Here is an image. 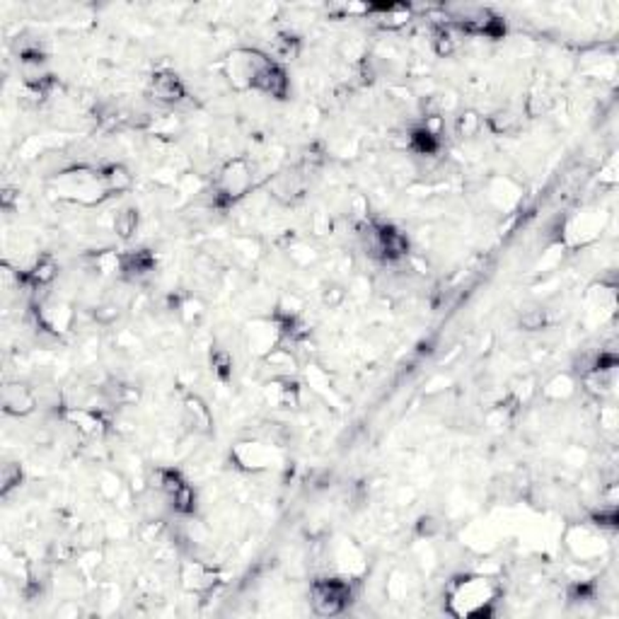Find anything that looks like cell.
<instances>
[{
  "label": "cell",
  "mask_w": 619,
  "mask_h": 619,
  "mask_svg": "<svg viewBox=\"0 0 619 619\" xmlns=\"http://www.w3.org/2000/svg\"><path fill=\"white\" fill-rule=\"evenodd\" d=\"M104 533H107V537H110L111 542H124V540H128V537L134 534V530H131V525H128L126 520L111 517V520L104 523Z\"/></svg>",
  "instance_id": "45"
},
{
  "label": "cell",
  "mask_w": 619,
  "mask_h": 619,
  "mask_svg": "<svg viewBox=\"0 0 619 619\" xmlns=\"http://www.w3.org/2000/svg\"><path fill=\"white\" fill-rule=\"evenodd\" d=\"M49 191L63 204L83 206V208H94L110 199V191L102 182V172L100 167H90V165H73V167L52 175Z\"/></svg>",
  "instance_id": "2"
},
{
  "label": "cell",
  "mask_w": 619,
  "mask_h": 619,
  "mask_svg": "<svg viewBox=\"0 0 619 619\" xmlns=\"http://www.w3.org/2000/svg\"><path fill=\"white\" fill-rule=\"evenodd\" d=\"M523 196H525V187L510 175H492L482 187L484 204L489 206L492 211L503 213V216L516 211L520 201H523Z\"/></svg>",
  "instance_id": "13"
},
{
  "label": "cell",
  "mask_w": 619,
  "mask_h": 619,
  "mask_svg": "<svg viewBox=\"0 0 619 619\" xmlns=\"http://www.w3.org/2000/svg\"><path fill=\"white\" fill-rule=\"evenodd\" d=\"M172 310H175V314L179 317V322L184 324V327H199L201 320L206 317V303L199 296H191V293L175 297Z\"/></svg>",
  "instance_id": "30"
},
{
  "label": "cell",
  "mask_w": 619,
  "mask_h": 619,
  "mask_svg": "<svg viewBox=\"0 0 619 619\" xmlns=\"http://www.w3.org/2000/svg\"><path fill=\"white\" fill-rule=\"evenodd\" d=\"M356 581L344 576H322L310 583V610L317 617H339L356 598Z\"/></svg>",
  "instance_id": "7"
},
{
  "label": "cell",
  "mask_w": 619,
  "mask_h": 619,
  "mask_svg": "<svg viewBox=\"0 0 619 619\" xmlns=\"http://www.w3.org/2000/svg\"><path fill=\"white\" fill-rule=\"evenodd\" d=\"M320 300L327 310H339L348 300V286L339 283V281H330L324 283V289L320 290Z\"/></svg>",
  "instance_id": "39"
},
{
  "label": "cell",
  "mask_w": 619,
  "mask_h": 619,
  "mask_svg": "<svg viewBox=\"0 0 619 619\" xmlns=\"http://www.w3.org/2000/svg\"><path fill=\"white\" fill-rule=\"evenodd\" d=\"M598 421H600V428L607 433H615L619 426V414H617V407H612V404H605V407H600V414H598Z\"/></svg>",
  "instance_id": "46"
},
{
  "label": "cell",
  "mask_w": 619,
  "mask_h": 619,
  "mask_svg": "<svg viewBox=\"0 0 619 619\" xmlns=\"http://www.w3.org/2000/svg\"><path fill=\"white\" fill-rule=\"evenodd\" d=\"M600 182H605V184H617V160L615 158H610L607 160V165L600 170Z\"/></svg>",
  "instance_id": "50"
},
{
  "label": "cell",
  "mask_w": 619,
  "mask_h": 619,
  "mask_svg": "<svg viewBox=\"0 0 619 619\" xmlns=\"http://www.w3.org/2000/svg\"><path fill=\"white\" fill-rule=\"evenodd\" d=\"M337 53H339V59H344L351 66H361V63L368 61V44L363 39H358V37H346L337 46Z\"/></svg>",
  "instance_id": "35"
},
{
  "label": "cell",
  "mask_w": 619,
  "mask_h": 619,
  "mask_svg": "<svg viewBox=\"0 0 619 619\" xmlns=\"http://www.w3.org/2000/svg\"><path fill=\"white\" fill-rule=\"evenodd\" d=\"M257 187V172L255 165L247 160L245 155H232L223 162L216 179H213V206L216 208H228L242 201L245 196L252 194Z\"/></svg>",
  "instance_id": "3"
},
{
  "label": "cell",
  "mask_w": 619,
  "mask_h": 619,
  "mask_svg": "<svg viewBox=\"0 0 619 619\" xmlns=\"http://www.w3.org/2000/svg\"><path fill=\"white\" fill-rule=\"evenodd\" d=\"M179 588L189 595H208L221 583V571L204 559H182L177 566Z\"/></svg>",
  "instance_id": "14"
},
{
  "label": "cell",
  "mask_w": 619,
  "mask_h": 619,
  "mask_svg": "<svg viewBox=\"0 0 619 619\" xmlns=\"http://www.w3.org/2000/svg\"><path fill=\"white\" fill-rule=\"evenodd\" d=\"M561 544L576 564H595V561L605 559L612 547L607 530L593 525L590 520L566 525V530L561 534Z\"/></svg>",
  "instance_id": "6"
},
{
  "label": "cell",
  "mask_w": 619,
  "mask_h": 619,
  "mask_svg": "<svg viewBox=\"0 0 619 619\" xmlns=\"http://www.w3.org/2000/svg\"><path fill=\"white\" fill-rule=\"evenodd\" d=\"M330 559L337 568V574L351 578V581H361L368 571V557H365L363 547L351 537H339L331 542Z\"/></svg>",
  "instance_id": "17"
},
{
  "label": "cell",
  "mask_w": 619,
  "mask_h": 619,
  "mask_svg": "<svg viewBox=\"0 0 619 619\" xmlns=\"http://www.w3.org/2000/svg\"><path fill=\"white\" fill-rule=\"evenodd\" d=\"M269 196L281 206H296L303 201L307 189V175L303 167H289V170L273 172L266 182Z\"/></svg>",
  "instance_id": "18"
},
{
  "label": "cell",
  "mask_w": 619,
  "mask_h": 619,
  "mask_svg": "<svg viewBox=\"0 0 619 619\" xmlns=\"http://www.w3.org/2000/svg\"><path fill=\"white\" fill-rule=\"evenodd\" d=\"M119 314H121V305L117 303V300H102V303H97L93 310L94 322L102 324V327H110V324L117 322V320H119Z\"/></svg>",
  "instance_id": "41"
},
{
  "label": "cell",
  "mask_w": 619,
  "mask_h": 619,
  "mask_svg": "<svg viewBox=\"0 0 619 619\" xmlns=\"http://www.w3.org/2000/svg\"><path fill=\"white\" fill-rule=\"evenodd\" d=\"M310 225H313L314 235H327V232H331V216L327 211H317Z\"/></svg>",
  "instance_id": "49"
},
{
  "label": "cell",
  "mask_w": 619,
  "mask_h": 619,
  "mask_svg": "<svg viewBox=\"0 0 619 619\" xmlns=\"http://www.w3.org/2000/svg\"><path fill=\"white\" fill-rule=\"evenodd\" d=\"M375 25L385 27V29H402L411 22V8L409 5H399V3H380V5H368V15Z\"/></svg>",
  "instance_id": "27"
},
{
  "label": "cell",
  "mask_w": 619,
  "mask_h": 619,
  "mask_svg": "<svg viewBox=\"0 0 619 619\" xmlns=\"http://www.w3.org/2000/svg\"><path fill=\"white\" fill-rule=\"evenodd\" d=\"M269 53L252 49V46H238L223 59V77L235 93H255L257 77L272 63Z\"/></svg>",
  "instance_id": "8"
},
{
  "label": "cell",
  "mask_w": 619,
  "mask_h": 619,
  "mask_svg": "<svg viewBox=\"0 0 619 619\" xmlns=\"http://www.w3.org/2000/svg\"><path fill=\"white\" fill-rule=\"evenodd\" d=\"M462 540L467 544L469 550L479 551V554H486V551H492L493 547H496V534L492 533V527H484V525H469L462 533Z\"/></svg>",
  "instance_id": "32"
},
{
  "label": "cell",
  "mask_w": 619,
  "mask_h": 619,
  "mask_svg": "<svg viewBox=\"0 0 619 619\" xmlns=\"http://www.w3.org/2000/svg\"><path fill=\"white\" fill-rule=\"evenodd\" d=\"M264 365L269 368L272 378H293V375L297 373V368H300L296 351H290V348H286L283 344H281L273 354H269V356L264 358Z\"/></svg>",
  "instance_id": "31"
},
{
  "label": "cell",
  "mask_w": 619,
  "mask_h": 619,
  "mask_svg": "<svg viewBox=\"0 0 619 619\" xmlns=\"http://www.w3.org/2000/svg\"><path fill=\"white\" fill-rule=\"evenodd\" d=\"M22 482H25V469H22V465H20V462H5L3 469H0V493L8 499L10 493L22 486Z\"/></svg>",
  "instance_id": "36"
},
{
  "label": "cell",
  "mask_w": 619,
  "mask_h": 619,
  "mask_svg": "<svg viewBox=\"0 0 619 619\" xmlns=\"http://www.w3.org/2000/svg\"><path fill=\"white\" fill-rule=\"evenodd\" d=\"M610 223V213L605 208H581L564 218L559 228V245L564 249H583L600 240Z\"/></svg>",
  "instance_id": "9"
},
{
  "label": "cell",
  "mask_w": 619,
  "mask_h": 619,
  "mask_svg": "<svg viewBox=\"0 0 619 619\" xmlns=\"http://www.w3.org/2000/svg\"><path fill=\"white\" fill-rule=\"evenodd\" d=\"M35 320L44 334L63 339L76 330V307L63 297H42L35 305Z\"/></svg>",
  "instance_id": "11"
},
{
  "label": "cell",
  "mask_w": 619,
  "mask_h": 619,
  "mask_svg": "<svg viewBox=\"0 0 619 619\" xmlns=\"http://www.w3.org/2000/svg\"><path fill=\"white\" fill-rule=\"evenodd\" d=\"M59 419L66 426H70L77 436L90 438V441H102L107 431H110V421H107L102 409L66 407V404H61Z\"/></svg>",
  "instance_id": "16"
},
{
  "label": "cell",
  "mask_w": 619,
  "mask_h": 619,
  "mask_svg": "<svg viewBox=\"0 0 619 619\" xmlns=\"http://www.w3.org/2000/svg\"><path fill=\"white\" fill-rule=\"evenodd\" d=\"M286 252H289L290 264L297 266V269H310L320 259V252L310 242H290Z\"/></svg>",
  "instance_id": "37"
},
{
  "label": "cell",
  "mask_w": 619,
  "mask_h": 619,
  "mask_svg": "<svg viewBox=\"0 0 619 619\" xmlns=\"http://www.w3.org/2000/svg\"><path fill=\"white\" fill-rule=\"evenodd\" d=\"M102 172V182L110 196H121L134 189V175L128 170L124 162H110V165H102L100 167Z\"/></svg>",
  "instance_id": "29"
},
{
  "label": "cell",
  "mask_w": 619,
  "mask_h": 619,
  "mask_svg": "<svg viewBox=\"0 0 619 619\" xmlns=\"http://www.w3.org/2000/svg\"><path fill=\"white\" fill-rule=\"evenodd\" d=\"M576 392H578L576 373H571V371H559V373L550 375V378L540 385L537 395H540L544 402H551V404H564V402H571V399L576 397Z\"/></svg>",
  "instance_id": "22"
},
{
  "label": "cell",
  "mask_w": 619,
  "mask_h": 619,
  "mask_svg": "<svg viewBox=\"0 0 619 619\" xmlns=\"http://www.w3.org/2000/svg\"><path fill=\"white\" fill-rule=\"evenodd\" d=\"M148 94L151 100H155L158 104H165V107H175V104H182L187 100V86L184 80L172 73V70H155L151 83H148Z\"/></svg>",
  "instance_id": "20"
},
{
  "label": "cell",
  "mask_w": 619,
  "mask_h": 619,
  "mask_svg": "<svg viewBox=\"0 0 619 619\" xmlns=\"http://www.w3.org/2000/svg\"><path fill=\"white\" fill-rule=\"evenodd\" d=\"M117 348H119V351H124V354H134V351H138V348H141V341H138V337L134 334V331L124 330L117 334Z\"/></svg>",
  "instance_id": "48"
},
{
  "label": "cell",
  "mask_w": 619,
  "mask_h": 619,
  "mask_svg": "<svg viewBox=\"0 0 619 619\" xmlns=\"http://www.w3.org/2000/svg\"><path fill=\"white\" fill-rule=\"evenodd\" d=\"M230 249H232V255L240 257V259L247 264H257L264 257L262 242H259V238H252V235H238V238H232Z\"/></svg>",
  "instance_id": "33"
},
{
  "label": "cell",
  "mask_w": 619,
  "mask_h": 619,
  "mask_svg": "<svg viewBox=\"0 0 619 619\" xmlns=\"http://www.w3.org/2000/svg\"><path fill=\"white\" fill-rule=\"evenodd\" d=\"M482 128V117L476 111H462L458 119V134L462 138H472Z\"/></svg>",
  "instance_id": "44"
},
{
  "label": "cell",
  "mask_w": 619,
  "mask_h": 619,
  "mask_svg": "<svg viewBox=\"0 0 619 619\" xmlns=\"http://www.w3.org/2000/svg\"><path fill=\"white\" fill-rule=\"evenodd\" d=\"M443 533V523L441 517L436 516H421L419 517V523H416V534H419V540H436L438 534Z\"/></svg>",
  "instance_id": "43"
},
{
  "label": "cell",
  "mask_w": 619,
  "mask_h": 619,
  "mask_svg": "<svg viewBox=\"0 0 619 619\" xmlns=\"http://www.w3.org/2000/svg\"><path fill=\"white\" fill-rule=\"evenodd\" d=\"M385 593L390 595L392 600H404L409 593H411V578H409L407 571L402 568H395L390 576H387V585H385Z\"/></svg>",
  "instance_id": "40"
},
{
  "label": "cell",
  "mask_w": 619,
  "mask_h": 619,
  "mask_svg": "<svg viewBox=\"0 0 619 619\" xmlns=\"http://www.w3.org/2000/svg\"><path fill=\"white\" fill-rule=\"evenodd\" d=\"M155 255L151 249H128L121 252V279L138 283V281L151 279L155 273Z\"/></svg>",
  "instance_id": "23"
},
{
  "label": "cell",
  "mask_w": 619,
  "mask_h": 619,
  "mask_svg": "<svg viewBox=\"0 0 619 619\" xmlns=\"http://www.w3.org/2000/svg\"><path fill=\"white\" fill-rule=\"evenodd\" d=\"M547 322H550V317H547V310H544V305H527L525 310H520V314H517V324H520V330L525 331H540L547 327Z\"/></svg>",
  "instance_id": "38"
},
{
  "label": "cell",
  "mask_w": 619,
  "mask_h": 619,
  "mask_svg": "<svg viewBox=\"0 0 619 619\" xmlns=\"http://www.w3.org/2000/svg\"><path fill=\"white\" fill-rule=\"evenodd\" d=\"M97 493H100V499L102 501L117 506L124 496L131 493V489H128L126 479H124V475H121L119 469L102 467V469L97 472Z\"/></svg>",
  "instance_id": "28"
},
{
  "label": "cell",
  "mask_w": 619,
  "mask_h": 619,
  "mask_svg": "<svg viewBox=\"0 0 619 619\" xmlns=\"http://www.w3.org/2000/svg\"><path fill=\"white\" fill-rule=\"evenodd\" d=\"M262 395L272 409H293L300 404V387L293 378H272L262 387Z\"/></svg>",
  "instance_id": "24"
},
{
  "label": "cell",
  "mask_w": 619,
  "mask_h": 619,
  "mask_svg": "<svg viewBox=\"0 0 619 619\" xmlns=\"http://www.w3.org/2000/svg\"><path fill=\"white\" fill-rule=\"evenodd\" d=\"M211 368L221 380H228L230 375H232V356H230V351H225L221 346H211Z\"/></svg>",
  "instance_id": "42"
},
{
  "label": "cell",
  "mask_w": 619,
  "mask_h": 619,
  "mask_svg": "<svg viewBox=\"0 0 619 619\" xmlns=\"http://www.w3.org/2000/svg\"><path fill=\"white\" fill-rule=\"evenodd\" d=\"M501 595H503L501 581L492 574L484 571L462 574L445 585V612L460 619L489 617Z\"/></svg>",
  "instance_id": "1"
},
{
  "label": "cell",
  "mask_w": 619,
  "mask_h": 619,
  "mask_svg": "<svg viewBox=\"0 0 619 619\" xmlns=\"http://www.w3.org/2000/svg\"><path fill=\"white\" fill-rule=\"evenodd\" d=\"M59 273H61L59 262H56L52 255H39L35 257V262L27 266L18 281H22L27 289L39 290V289H46V286H52L53 281L59 279Z\"/></svg>",
  "instance_id": "25"
},
{
  "label": "cell",
  "mask_w": 619,
  "mask_h": 619,
  "mask_svg": "<svg viewBox=\"0 0 619 619\" xmlns=\"http://www.w3.org/2000/svg\"><path fill=\"white\" fill-rule=\"evenodd\" d=\"M255 93L273 97V100H286V97H289L290 77L279 61H272V63L262 70V76L257 77Z\"/></svg>",
  "instance_id": "26"
},
{
  "label": "cell",
  "mask_w": 619,
  "mask_h": 619,
  "mask_svg": "<svg viewBox=\"0 0 619 619\" xmlns=\"http://www.w3.org/2000/svg\"><path fill=\"white\" fill-rule=\"evenodd\" d=\"M0 402H3V411H5V414L25 419V416L35 414L37 407H39V395H37L35 387L27 385V382L8 380L3 385Z\"/></svg>",
  "instance_id": "19"
},
{
  "label": "cell",
  "mask_w": 619,
  "mask_h": 619,
  "mask_svg": "<svg viewBox=\"0 0 619 619\" xmlns=\"http://www.w3.org/2000/svg\"><path fill=\"white\" fill-rule=\"evenodd\" d=\"M617 313V283L612 279L595 281L583 296V320L588 327H602Z\"/></svg>",
  "instance_id": "12"
},
{
  "label": "cell",
  "mask_w": 619,
  "mask_h": 619,
  "mask_svg": "<svg viewBox=\"0 0 619 619\" xmlns=\"http://www.w3.org/2000/svg\"><path fill=\"white\" fill-rule=\"evenodd\" d=\"M517 126V117L513 111H499L496 117H492V128L493 131H513Z\"/></svg>",
  "instance_id": "47"
},
{
  "label": "cell",
  "mask_w": 619,
  "mask_h": 619,
  "mask_svg": "<svg viewBox=\"0 0 619 619\" xmlns=\"http://www.w3.org/2000/svg\"><path fill=\"white\" fill-rule=\"evenodd\" d=\"M230 462L245 475H266L286 467V450L269 438H245L230 448Z\"/></svg>",
  "instance_id": "4"
},
{
  "label": "cell",
  "mask_w": 619,
  "mask_h": 619,
  "mask_svg": "<svg viewBox=\"0 0 619 619\" xmlns=\"http://www.w3.org/2000/svg\"><path fill=\"white\" fill-rule=\"evenodd\" d=\"M138 225H141V213H138L136 206H124L114 216V232H117V238L131 240L138 232Z\"/></svg>",
  "instance_id": "34"
},
{
  "label": "cell",
  "mask_w": 619,
  "mask_h": 619,
  "mask_svg": "<svg viewBox=\"0 0 619 619\" xmlns=\"http://www.w3.org/2000/svg\"><path fill=\"white\" fill-rule=\"evenodd\" d=\"M242 341H245V348L252 354V358L264 361L286 341V331L273 313L257 314L252 320H247L242 327Z\"/></svg>",
  "instance_id": "10"
},
{
  "label": "cell",
  "mask_w": 619,
  "mask_h": 619,
  "mask_svg": "<svg viewBox=\"0 0 619 619\" xmlns=\"http://www.w3.org/2000/svg\"><path fill=\"white\" fill-rule=\"evenodd\" d=\"M179 424L189 436L208 438L213 433V411L201 395L196 392H184L179 399Z\"/></svg>",
  "instance_id": "15"
},
{
  "label": "cell",
  "mask_w": 619,
  "mask_h": 619,
  "mask_svg": "<svg viewBox=\"0 0 619 619\" xmlns=\"http://www.w3.org/2000/svg\"><path fill=\"white\" fill-rule=\"evenodd\" d=\"M151 486L165 499L167 509L175 516L191 517L199 509V493H196L194 484L175 467H155Z\"/></svg>",
  "instance_id": "5"
},
{
  "label": "cell",
  "mask_w": 619,
  "mask_h": 619,
  "mask_svg": "<svg viewBox=\"0 0 619 619\" xmlns=\"http://www.w3.org/2000/svg\"><path fill=\"white\" fill-rule=\"evenodd\" d=\"M303 373H305L307 390L322 399L324 404H330L334 409H344L346 399H344V395L339 392L337 382H334V378H331L327 368H322L320 363H307L303 368Z\"/></svg>",
  "instance_id": "21"
}]
</instances>
